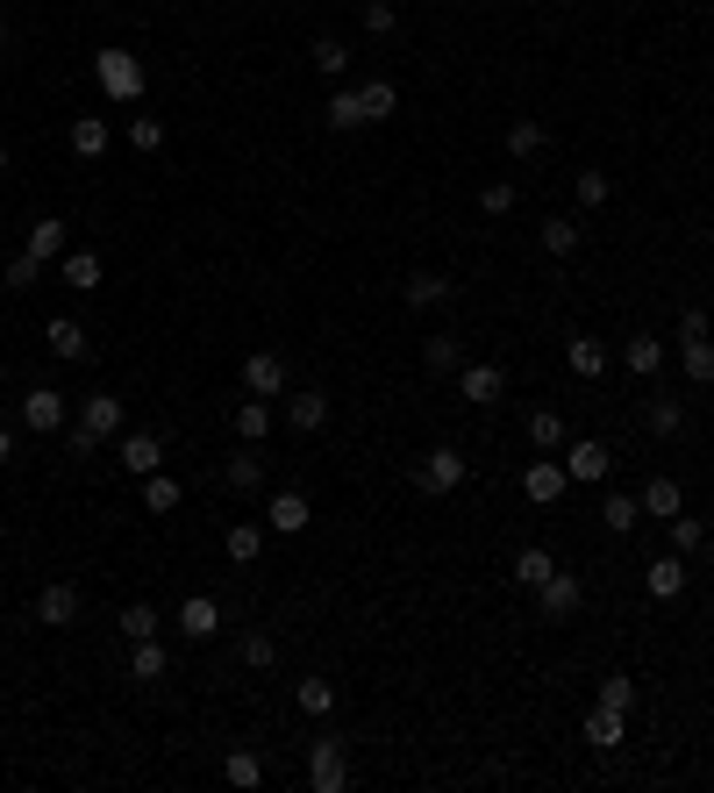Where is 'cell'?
Here are the masks:
<instances>
[{
    "label": "cell",
    "instance_id": "cell-13",
    "mask_svg": "<svg viewBox=\"0 0 714 793\" xmlns=\"http://www.w3.org/2000/svg\"><path fill=\"white\" fill-rule=\"evenodd\" d=\"M307 522H315L307 494H272V508H265V529H279V536H301Z\"/></svg>",
    "mask_w": 714,
    "mask_h": 793
},
{
    "label": "cell",
    "instance_id": "cell-27",
    "mask_svg": "<svg viewBox=\"0 0 714 793\" xmlns=\"http://www.w3.org/2000/svg\"><path fill=\"white\" fill-rule=\"evenodd\" d=\"M221 479L237 486V494H257V486H265V458H257V450H237V458L221 465Z\"/></svg>",
    "mask_w": 714,
    "mask_h": 793
},
{
    "label": "cell",
    "instance_id": "cell-39",
    "mask_svg": "<svg viewBox=\"0 0 714 793\" xmlns=\"http://www.w3.org/2000/svg\"><path fill=\"white\" fill-rule=\"evenodd\" d=\"M143 508H151V515H171V508H179V479L151 472V479H143Z\"/></svg>",
    "mask_w": 714,
    "mask_h": 793
},
{
    "label": "cell",
    "instance_id": "cell-40",
    "mask_svg": "<svg viewBox=\"0 0 714 793\" xmlns=\"http://www.w3.org/2000/svg\"><path fill=\"white\" fill-rule=\"evenodd\" d=\"M544 251H558V258H572V251H578V222H572V215H550V222H544Z\"/></svg>",
    "mask_w": 714,
    "mask_h": 793
},
{
    "label": "cell",
    "instance_id": "cell-44",
    "mask_svg": "<svg viewBox=\"0 0 714 793\" xmlns=\"http://www.w3.org/2000/svg\"><path fill=\"white\" fill-rule=\"evenodd\" d=\"M600 707H622V715H629V707H636V679L629 673H608V679H600Z\"/></svg>",
    "mask_w": 714,
    "mask_h": 793
},
{
    "label": "cell",
    "instance_id": "cell-15",
    "mask_svg": "<svg viewBox=\"0 0 714 793\" xmlns=\"http://www.w3.org/2000/svg\"><path fill=\"white\" fill-rule=\"evenodd\" d=\"M179 629H187L193 643H207V637L221 629V607L207 601V593H187V601H179Z\"/></svg>",
    "mask_w": 714,
    "mask_h": 793
},
{
    "label": "cell",
    "instance_id": "cell-26",
    "mask_svg": "<svg viewBox=\"0 0 714 793\" xmlns=\"http://www.w3.org/2000/svg\"><path fill=\"white\" fill-rule=\"evenodd\" d=\"M237 436L243 444H265V436H272V408H265V400H237Z\"/></svg>",
    "mask_w": 714,
    "mask_h": 793
},
{
    "label": "cell",
    "instance_id": "cell-19",
    "mask_svg": "<svg viewBox=\"0 0 714 793\" xmlns=\"http://www.w3.org/2000/svg\"><path fill=\"white\" fill-rule=\"evenodd\" d=\"M564 364H572L578 380H600V372H608V344H594V336H572V344H564Z\"/></svg>",
    "mask_w": 714,
    "mask_h": 793
},
{
    "label": "cell",
    "instance_id": "cell-51",
    "mask_svg": "<svg viewBox=\"0 0 714 793\" xmlns=\"http://www.w3.org/2000/svg\"><path fill=\"white\" fill-rule=\"evenodd\" d=\"M479 207H486V215H514V187H508V179H494V187L479 193Z\"/></svg>",
    "mask_w": 714,
    "mask_h": 793
},
{
    "label": "cell",
    "instance_id": "cell-14",
    "mask_svg": "<svg viewBox=\"0 0 714 793\" xmlns=\"http://www.w3.org/2000/svg\"><path fill=\"white\" fill-rule=\"evenodd\" d=\"M22 251H36V258L51 265V258H65V251H72V229L58 222V215H36V222H29V243H22Z\"/></svg>",
    "mask_w": 714,
    "mask_h": 793
},
{
    "label": "cell",
    "instance_id": "cell-47",
    "mask_svg": "<svg viewBox=\"0 0 714 793\" xmlns=\"http://www.w3.org/2000/svg\"><path fill=\"white\" fill-rule=\"evenodd\" d=\"M365 121V107H357V93L343 87V93H329V129H357Z\"/></svg>",
    "mask_w": 714,
    "mask_h": 793
},
{
    "label": "cell",
    "instance_id": "cell-45",
    "mask_svg": "<svg viewBox=\"0 0 714 793\" xmlns=\"http://www.w3.org/2000/svg\"><path fill=\"white\" fill-rule=\"evenodd\" d=\"M679 430H686L679 400H650V436H679Z\"/></svg>",
    "mask_w": 714,
    "mask_h": 793
},
{
    "label": "cell",
    "instance_id": "cell-52",
    "mask_svg": "<svg viewBox=\"0 0 714 793\" xmlns=\"http://www.w3.org/2000/svg\"><path fill=\"white\" fill-rule=\"evenodd\" d=\"M8 458H15V436H8V430H0V465H8Z\"/></svg>",
    "mask_w": 714,
    "mask_h": 793
},
{
    "label": "cell",
    "instance_id": "cell-46",
    "mask_svg": "<svg viewBox=\"0 0 714 793\" xmlns=\"http://www.w3.org/2000/svg\"><path fill=\"white\" fill-rule=\"evenodd\" d=\"M129 143H137V151H165V121L157 115H129Z\"/></svg>",
    "mask_w": 714,
    "mask_h": 793
},
{
    "label": "cell",
    "instance_id": "cell-42",
    "mask_svg": "<svg viewBox=\"0 0 714 793\" xmlns=\"http://www.w3.org/2000/svg\"><path fill=\"white\" fill-rule=\"evenodd\" d=\"M301 715H329V707H336V687H329V679H301Z\"/></svg>",
    "mask_w": 714,
    "mask_h": 793
},
{
    "label": "cell",
    "instance_id": "cell-53",
    "mask_svg": "<svg viewBox=\"0 0 714 793\" xmlns=\"http://www.w3.org/2000/svg\"><path fill=\"white\" fill-rule=\"evenodd\" d=\"M8 165H15V151H8V143H0V179H8Z\"/></svg>",
    "mask_w": 714,
    "mask_h": 793
},
{
    "label": "cell",
    "instance_id": "cell-9",
    "mask_svg": "<svg viewBox=\"0 0 714 793\" xmlns=\"http://www.w3.org/2000/svg\"><path fill=\"white\" fill-rule=\"evenodd\" d=\"M643 593H650V601H679V593H686V558L679 551L650 558V565H643Z\"/></svg>",
    "mask_w": 714,
    "mask_h": 793
},
{
    "label": "cell",
    "instance_id": "cell-36",
    "mask_svg": "<svg viewBox=\"0 0 714 793\" xmlns=\"http://www.w3.org/2000/svg\"><path fill=\"white\" fill-rule=\"evenodd\" d=\"M221 772H229V786H265V758H257V751H229V765H221Z\"/></svg>",
    "mask_w": 714,
    "mask_h": 793
},
{
    "label": "cell",
    "instance_id": "cell-6",
    "mask_svg": "<svg viewBox=\"0 0 714 793\" xmlns=\"http://www.w3.org/2000/svg\"><path fill=\"white\" fill-rule=\"evenodd\" d=\"M243 394L279 400L286 394V358H279V350H251V358H243Z\"/></svg>",
    "mask_w": 714,
    "mask_h": 793
},
{
    "label": "cell",
    "instance_id": "cell-11",
    "mask_svg": "<svg viewBox=\"0 0 714 793\" xmlns=\"http://www.w3.org/2000/svg\"><path fill=\"white\" fill-rule=\"evenodd\" d=\"M36 622H43V629H65V622H79V587H72V579L43 587V593H36Z\"/></svg>",
    "mask_w": 714,
    "mask_h": 793
},
{
    "label": "cell",
    "instance_id": "cell-50",
    "mask_svg": "<svg viewBox=\"0 0 714 793\" xmlns=\"http://www.w3.org/2000/svg\"><path fill=\"white\" fill-rule=\"evenodd\" d=\"M365 29H372V36H393V29H400L393 0H365Z\"/></svg>",
    "mask_w": 714,
    "mask_h": 793
},
{
    "label": "cell",
    "instance_id": "cell-17",
    "mask_svg": "<svg viewBox=\"0 0 714 793\" xmlns=\"http://www.w3.org/2000/svg\"><path fill=\"white\" fill-rule=\"evenodd\" d=\"M79 422H86L93 436H122V400H115V394H86V400H79Z\"/></svg>",
    "mask_w": 714,
    "mask_h": 793
},
{
    "label": "cell",
    "instance_id": "cell-28",
    "mask_svg": "<svg viewBox=\"0 0 714 793\" xmlns=\"http://www.w3.org/2000/svg\"><path fill=\"white\" fill-rule=\"evenodd\" d=\"M422 364H429V372H458V364H464V344L450 336V329H436V336L422 344Z\"/></svg>",
    "mask_w": 714,
    "mask_h": 793
},
{
    "label": "cell",
    "instance_id": "cell-48",
    "mask_svg": "<svg viewBox=\"0 0 714 793\" xmlns=\"http://www.w3.org/2000/svg\"><path fill=\"white\" fill-rule=\"evenodd\" d=\"M36 279H43V258H36V251H15V258H8V286H36Z\"/></svg>",
    "mask_w": 714,
    "mask_h": 793
},
{
    "label": "cell",
    "instance_id": "cell-23",
    "mask_svg": "<svg viewBox=\"0 0 714 793\" xmlns=\"http://www.w3.org/2000/svg\"><path fill=\"white\" fill-rule=\"evenodd\" d=\"M58 272H65V286H79V294H93V286H101V258H93V251H65V258H58Z\"/></svg>",
    "mask_w": 714,
    "mask_h": 793
},
{
    "label": "cell",
    "instance_id": "cell-37",
    "mask_svg": "<svg viewBox=\"0 0 714 793\" xmlns=\"http://www.w3.org/2000/svg\"><path fill=\"white\" fill-rule=\"evenodd\" d=\"M528 450H564V422H558L550 408L528 414Z\"/></svg>",
    "mask_w": 714,
    "mask_h": 793
},
{
    "label": "cell",
    "instance_id": "cell-12",
    "mask_svg": "<svg viewBox=\"0 0 714 793\" xmlns=\"http://www.w3.org/2000/svg\"><path fill=\"white\" fill-rule=\"evenodd\" d=\"M564 465H550V458H528V472H522V494L536 500V508H550V500H564Z\"/></svg>",
    "mask_w": 714,
    "mask_h": 793
},
{
    "label": "cell",
    "instance_id": "cell-18",
    "mask_svg": "<svg viewBox=\"0 0 714 793\" xmlns=\"http://www.w3.org/2000/svg\"><path fill=\"white\" fill-rule=\"evenodd\" d=\"M286 422H293L301 436H315V430L329 422V394H315V386H307V394H293V400H286Z\"/></svg>",
    "mask_w": 714,
    "mask_h": 793
},
{
    "label": "cell",
    "instance_id": "cell-54",
    "mask_svg": "<svg viewBox=\"0 0 714 793\" xmlns=\"http://www.w3.org/2000/svg\"><path fill=\"white\" fill-rule=\"evenodd\" d=\"M700 551H707V572H714V536H707V543H700Z\"/></svg>",
    "mask_w": 714,
    "mask_h": 793
},
{
    "label": "cell",
    "instance_id": "cell-34",
    "mask_svg": "<svg viewBox=\"0 0 714 793\" xmlns=\"http://www.w3.org/2000/svg\"><path fill=\"white\" fill-rule=\"evenodd\" d=\"M550 572H558V558H550V551H544V543H528V551H522V558H514V579H522V587H544Z\"/></svg>",
    "mask_w": 714,
    "mask_h": 793
},
{
    "label": "cell",
    "instance_id": "cell-4",
    "mask_svg": "<svg viewBox=\"0 0 714 793\" xmlns=\"http://www.w3.org/2000/svg\"><path fill=\"white\" fill-rule=\"evenodd\" d=\"M614 472V450L600 444V436H578V444H564V479H578V486H600Z\"/></svg>",
    "mask_w": 714,
    "mask_h": 793
},
{
    "label": "cell",
    "instance_id": "cell-3",
    "mask_svg": "<svg viewBox=\"0 0 714 793\" xmlns=\"http://www.w3.org/2000/svg\"><path fill=\"white\" fill-rule=\"evenodd\" d=\"M464 472H472V465H464V450L436 444V450L422 458V465H415V486H422V494H458V486H464Z\"/></svg>",
    "mask_w": 714,
    "mask_h": 793
},
{
    "label": "cell",
    "instance_id": "cell-55",
    "mask_svg": "<svg viewBox=\"0 0 714 793\" xmlns=\"http://www.w3.org/2000/svg\"><path fill=\"white\" fill-rule=\"evenodd\" d=\"M0 51H8V22H0Z\"/></svg>",
    "mask_w": 714,
    "mask_h": 793
},
{
    "label": "cell",
    "instance_id": "cell-41",
    "mask_svg": "<svg viewBox=\"0 0 714 793\" xmlns=\"http://www.w3.org/2000/svg\"><path fill=\"white\" fill-rule=\"evenodd\" d=\"M122 637H129V643H137V637H157V607H151V601H129V607H122Z\"/></svg>",
    "mask_w": 714,
    "mask_h": 793
},
{
    "label": "cell",
    "instance_id": "cell-21",
    "mask_svg": "<svg viewBox=\"0 0 714 793\" xmlns=\"http://www.w3.org/2000/svg\"><path fill=\"white\" fill-rule=\"evenodd\" d=\"M357 107H365V121H386L393 107H400V87H393V79H365V87H357Z\"/></svg>",
    "mask_w": 714,
    "mask_h": 793
},
{
    "label": "cell",
    "instance_id": "cell-25",
    "mask_svg": "<svg viewBox=\"0 0 714 793\" xmlns=\"http://www.w3.org/2000/svg\"><path fill=\"white\" fill-rule=\"evenodd\" d=\"M221 551L237 558V565H257V558H265V529H257V522H237V529L221 536Z\"/></svg>",
    "mask_w": 714,
    "mask_h": 793
},
{
    "label": "cell",
    "instance_id": "cell-35",
    "mask_svg": "<svg viewBox=\"0 0 714 793\" xmlns=\"http://www.w3.org/2000/svg\"><path fill=\"white\" fill-rule=\"evenodd\" d=\"M586 743L614 751V743H622V707H594V715H586Z\"/></svg>",
    "mask_w": 714,
    "mask_h": 793
},
{
    "label": "cell",
    "instance_id": "cell-32",
    "mask_svg": "<svg viewBox=\"0 0 714 793\" xmlns=\"http://www.w3.org/2000/svg\"><path fill=\"white\" fill-rule=\"evenodd\" d=\"M307 57H315V72H322V79H343V72H350V43H343V36H322Z\"/></svg>",
    "mask_w": 714,
    "mask_h": 793
},
{
    "label": "cell",
    "instance_id": "cell-49",
    "mask_svg": "<svg viewBox=\"0 0 714 793\" xmlns=\"http://www.w3.org/2000/svg\"><path fill=\"white\" fill-rule=\"evenodd\" d=\"M572 193H578V207H600L614 187H608V172H578V179H572Z\"/></svg>",
    "mask_w": 714,
    "mask_h": 793
},
{
    "label": "cell",
    "instance_id": "cell-2",
    "mask_svg": "<svg viewBox=\"0 0 714 793\" xmlns=\"http://www.w3.org/2000/svg\"><path fill=\"white\" fill-rule=\"evenodd\" d=\"M307 786L315 793H343L350 786V751H343V737H315L307 743Z\"/></svg>",
    "mask_w": 714,
    "mask_h": 793
},
{
    "label": "cell",
    "instance_id": "cell-16",
    "mask_svg": "<svg viewBox=\"0 0 714 793\" xmlns=\"http://www.w3.org/2000/svg\"><path fill=\"white\" fill-rule=\"evenodd\" d=\"M43 336H51V358H65V364H86V358H93V344H86V329L72 322V315H58Z\"/></svg>",
    "mask_w": 714,
    "mask_h": 793
},
{
    "label": "cell",
    "instance_id": "cell-8",
    "mask_svg": "<svg viewBox=\"0 0 714 793\" xmlns=\"http://www.w3.org/2000/svg\"><path fill=\"white\" fill-rule=\"evenodd\" d=\"M458 394L472 400V408H494V400L508 394V372H500V364H458Z\"/></svg>",
    "mask_w": 714,
    "mask_h": 793
},
{
    "label": "cell",
    "instance_id": "cell-1",
    "mask_svg": "<svg viewBox=\"0 0 714 793\" xmlns=\"http://www.w3.org/2000/svg\"><path fill=\"white\" fill-rule=\"evenodd\" d=\"M93 79H101L107 101H143V57H129L122 43H107V51H93Z\"/></svg>",
    "mask_w": 714,
    "mask_h": 793
},
{
    "label": "cell",
    "instance_id": "cell-7",
    "mask_svg": "<svg viewBox=\"0 0 714 793\" xmlns=\"http://www.w3.org/2000/svg\"><path fill=\"white\" fill-rule=\"evenodd\" d=\"M22 422H29L36 436H58L65 430V394H58V386H29V394H22Z\"/></svg>",
    "mask_w": 714,
    "mask_h": 793
},
{
    "label": "cell",
    "instance_id": "cell-31",
    "mask_svg": "<svg viewBox=\"0 0 714 793\" xmlns=\"http://www.w3.org/2000/svg\"><path fill=\"white\" fill-rule=\"evenodd\" d=\"M643 508H650V515H664V522H672V515H679V508H686L679 479H643Z\"/></svg>",
    "mask_w": 714,
    "mask_h": 793
},
{
    "label": "cell",
    "instance_id": "cell-29",
    "mask_svg": "<svg viewBox=\"0 0 714 793\" xmlns=\"http://www.w3.org/2000/svg\"><path fill=\"white\" fill-rule=\"evenodd\" d=\"M400 300H408V308H436V300H450V279L443 272H415L408 286H400Z\"/></svg>",
    "mask_w": 714,
    "mask_h": 793
},
{
    "label": "cell",
    "instance_id": "cell-20",
    "mask_svg": "<svg viewBox=\"0 0 714 793\" xmlns=\"http://www.w3.org/2000/svg\"><path fill=\"white\" fill-rule=\"evenodd\" d=\"M129 679H143V687H151V679H165V643H157V637L129 643Z\"/></svg>",
    "mask_w": 714,
    "mask_h": 793
},
{
    "label": "cell",
    "instance_id": "cell-22",
    "mask_svg": "<svg viewBox=\"0 0 714 793\" xmlns=\"http://www.w3.org/2000/svg\"><path fill=\"white\" fill-rule=\"evenodd\" d=\"M622 364H629L636 380H650V372H664V344L658 336H629V344H622Z\"/></svg>",
    "mask_w": 714,
    "mask_h": 793
},
{
    "label": "cell",
    "instance_id": "cell-24",
    "mask_svg": "<svg viewBox=\"0 0 714 793\" xmlns=\"http://www.w3.org/2000/svg\"><path fill=\"white\" fill-rule=\"evenodd\" d=\"M600 522H608L614 536H629L636 522H643V500H636V494H608V500H600Z\"/></svg>",
    "mask_w": 714,
    "mask_h": 793
},
{
    "label": "cell",
    "instance_id": "cell-5",
    "mask_svg": "<svg viewBox=\"0 0 714 793\" xmlns=\"http://www.w3.org/2000/svg\"><path fill=\"white\" fill-rule=\"evenodd\" d=\"M536 607H544V622H572L578 607H586V579H572V572H550L544 587H536Z\"/></svg>",
    "mask_w": 714,
    "mask_h": 793
},
{
    "label": "cell",
    "instance_id": "cell-38",
    "mask_svg": "<svg viewBox=\"0 0 714 793\" xmlns=\"http://www.w3.org/2000/svg\"><path fill=\"white\" fill-rule=\"evenodd\" d=\"M544 143H550L544 121H514V129H508V157H536Z\"/></svg>",
    "mask_w": 714,
    "mask_h": 793
},
{
    "label": "cell",
    "instance_id": "cell-10",
    "mask_svg": "<svg viewBox=\"0 0 714 793\" xmlns=\"http://www.w3.org/2000/svg\"><path fill=\"white\" fill-rule=\"evenodd\" d=\"M157 465H165V444H157L151 430H129V436H122V472H129V479H151Z\"/></svg>",
    "mask_w": 714,
    "mask_h": 793
},
{
    "label": "cell",
    "instance_id": "cell-33",
    "mask_svg": "<svg viewBox=\"0 0 714 793\" xmlns=\"http://www.w3.org/2000/svg\"><path fill=\"white\" fill-rule=\"evenodd\" d=\"M243 665H251V673H272V665H279L272 629H243Z\"/></svg>",
    "mask_w": 714,
    "mask_h": 793
},
{
    "label": "cell",
    "instance_id": "cell-30",
    "mask_svg": "<svg viewBox=\"0 0 714 793\" xmlns=\"http://www.w3.org/2000/svg\"><path fill=\"white\" fill-rule=\"evenodd\" d=\"M72 151H79V157H101L107 151V121L101 115H72Z\"/></svg>",
    "mask_w": 714,
    "mask_h": 793
},
{
    "label": "cell",
    "instance_id": "cell-43",
    "mask_svg": "<svg viewBox=\"0 0 714 793\" xmlns=\"http://www.w3.org/2000/svg\"><path fill=\"white\" fill-rule=\"evenodd\" d=\"M700 543H707V529H700V515H672V551H679V558H693Z\"/></svg>",
    "mask_w": 714,
    "mask_h": 793
}]
</instances>
